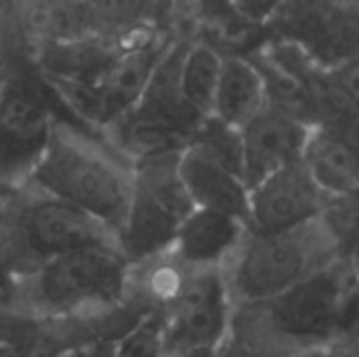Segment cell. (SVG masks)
I'll return each instance as SVG.
<instances>
[{
    "instance_id": "6da1fadb",
    "label": "cell",
    "mask_w": 359,
    "mask_h": 357,
    "mask_svg": "<svg viewBox=\"0 0 359 357\" xmlns=\"http://www.w3.org/2000/svg\"><path fill=\"white\" fill-rule=\"evenodd\" d=\"M17 183L82 208L116 234L133 198L135 175L133 162L116 147H105L55 120L44 145Z\"/></svg>"
},
{
    "instance_id": "7a4b0ae2",
    "label": "cell",
    "mask_w": 359,
    "mask_h": 357,
    "mask_svg": "<svg viewBox=\"0 0 359 357\" xmlns=\"http://www.w3.org/2000/svg\"><path fill=\"white\" fill-rule=\"evenodd\" d=\"M130 263L111 246L57 255L13 278L6 301L42 320L88 316L126 301Z\"/></svg>"
},
{
    "instance_id": "3957f363",
    "label": "cell",
    "mask_w": 359,
    "mask_h": 357,
    "mask_svg": "<svg viewBox=\"0 0 359 357\" xmlns=\"http://www.w3.org/2000/svg\"><path fill=\"white\" fill-rule=\"evenodd\" d=\"M0 236L13 278L63 252L93 246L116 248V234L107 225L25 183L0 196Z\"/></svg>"
},
{
    "instance_id": "277c9868",
    "label": "cell",
    "mask_w": 359,
    "mask_h": 357,
    "mask_svg": "<svg viewBox=\"0 0 359 357\" xmlns=\"http://www.w3.org/2000/svg\"><path fill=\"white\" fill-rule=\"evenodd\" d=\"M339 257V246L320 217L276 234L248 227L221 271L233 305H261Z\"/></svg>"
},
{
    "instance_id": "5b68a950",
    "label": "cell",
    "mask_w": 359,
    "mask_h": 357,
    "mask_svg": "<svg viewBox=\"0 0 359 357\" xmlns=\"http://www.w3.org/2000/svg\"><path fill=\"white\" fill-rule=\"evenodd\" d=\"M181 151L133 162V198L116 231V248L130 265L168 252L181 221L194 208L179 177Z\"/></svg>"
},
{
    "instance_id": "8992f818",
    "label": "cell",
    "mask_w": 359,
    "mask_h": 357,
    "mask_svg": "<svg viewBox=\"0 0 359 357\" xmlns=\"http://www.w3.org/2000/svg\"><path fill=\"white\" fill-rule=\"evenodd\" d=\"M358 284L347 261L339 257L257 307L263 311L265 322L286 339H326L345 326L349 301Z\"/></svg>"
},
{
    "instance_id": "52a82bcc",
    "label": "cell",
    "mask_w": 359,
    "mask_h": 357,
    "mask_svg": "<svg viewBox=\"0 0 359 357\" xmlns=\"http://www.w3.org/2000/svg\"><path fill=\"white\" fill-rule=\"evenodd\" d=\"M231 307L221 269H189L181 292L166 309L164 357L219 347L227 339Z\"/></svg>"
},
{
    "instance_id": "ba28073f",
    "label": "cell",
    "mask_w": 359,
    "mask_h": 357,
    "mask_svg": "<svg viewBox=\"0 0 359 357\" xmlns=\"http://www.w3.org/2000/svg\"><path fill=\"white\" fill-rule=\"evenodd\" d=\"M330 198L299 160L250 187L248 227L263 234L288 231L320 219Z\"/></svg>"
},
{
    "instance_id": "9c48e42d",
    "label": "cell",
    "mask_w": 359,
    "mask_h": 357,
    "mask_svg": "<svg viewBox=\"0 0 359 357\" xmlns=\"http://www.w3.org/2000/svg\"><path fill=\"white\" fill-rule=\"evenodd\" d=\"M166 46L168 42L158 36H143L126 42L107 72L93 86L84 120L107 128L128 114L141 99Z\"/></svg>"
},
{
    "instance_id": "30bf717a",
    "label": "cell",
    "mask_w": 359,
    "mask_h": 357,
    "mask_svg": "<svg viewBox=\"0 0 359 357\" xmlns=\"http://www.w3.org/2000/svg\"><path fill=\"white\" fill-rule=\"evenodd\" d=\"M309 133V122L267 101V105L240 128L242 173L248 187L278 168L299 162Z\"/></svg>"
},
{
    "instance_id": "8fae6325",
    "label": "cell",
    "mask_w": 359,
    "mask_h": 357,
    "mask_svg": "<svg viewBox=\"0 0 359 357\" xmlns=\"http://www.w3.org/2000/svg\"><path fill=\"white\" fill-rule=\"evenodd\" d=\"M248 231V223L227 213L194 206L181 221L170 255L187 269H221Z\"/></svg>"
},
{
    "instance_id": "7c38bea8",
    "label": "cell",
    "mask_w": 359,
    "mask_h": 357,
    "mask_svg": "<svg viewBox=\"0 0 359 357\" xmlns=\"http://www.w3.org/2000/svg\"><path fill=\"white\" fill-rule=\"evenodd\" d=\"M179 177L194 206L227 213L248 223L250 187L242 175L187 143L179 156Z\"/></svg>"
},
{
    "instance_id": "4fadbf2b",
    "label": "cell",
    "mask_w": 359,
    "mask_h": 357,
    "mask_svg": "<svg viewBox=\"0 0 359 357\" xmlns=\"http://www.w3.org/2000/svg\"><path fill=\"white\" fill-rule=\"evenodd\" d=\"M301 162L328 198L359 189V154L351 137L334 126L313 124Z\"/></svg>"
},
{
    "instance_id": "5bb4252c",
    "label": "cell",
    "mask_w": 359,
    "mask_h": 357,
    "mask_svg": "<svg viewBox=\"0 0 359 357\" xmlns=\"http://www.w3.org/2000/svg\"><path fill=\"white\" fill-rule=\"evenodd\" d=\"M267 101V84L259 65L248 55H223L210 116L233 128H242Z\"/></svg>"
},
{
    "instance_id": "9a60e30c",
    "label": "cell",
    "mask_w": 359,
    "mask_h": 357,
    "mask_svg": "<svg viewBox=\"0 0 359 357\" xmlns=\"http://www.w3.org/2000/svg\"><path fill=\"white\" fill-rule=\"evenodd\" d=\"M221 65H223V53H219L212 44L204 40L187 42L181 59L179 82L185 101L202 118L210 116L212 112Z\"/></svg>"
},
{
    "instance_id": "2e32d148",
    "label": "cell",
    "mask_w": 359,
    "mask_h": 357,
    "mask_svg": "<svg viewBox=\"0 0 359 357\" xmlns=\"http://www.w3.org/2000/svg\"><path fill=\"white\" fill-rule=\"evenodd\" d=\"M166 314L147 311L114 341V357H164Z\"/></svg>"
},
{
    "instance_id": "e0dca14e",
    "label": "cell",
    "mask_w": 359,
    "mask_h": 357,
    "mask_svg": "<svg viewBox=\"0 0 359 357\" xmlns=\"http://www.w3.org/2000/svg\"><path fill=\"white\" fill-rule=\"evenodd\" d=\"M23 48V21L15 0H0V80L13 78Z\"/></svg>"
},
{
    "instance_id": "ac0fdd59",
    "label": "cell",
    "mask_w": 359,
    "mask_h": 357,
    "mask_svg": "<svg viewBox=\"0 0 359 357\" xmlns=\"http://www.w3.org/2000/svg\"><path fill=\"white\" fill-rule=\"evenodd\" d=\"M78 2L84 4L86 13H93L107 21L135 19L149 6V0H78Z\"/></svg>"
},
{
    "instance_id": "d6986e66",
    "label": "cell",
    "mask_w": 359,
    "mask_h": 357,
    "mask_svg": "<svg viewBox=\"0 0 359 357\" xmlns=\"http://www.w3.org/2000/svg\"><path fill=\"white\" fill-rule=\"evenodd\" d=\"M282 4L284 0H231V11L242 23L265 27Z\"/></svg>"
},
{
    "instance_id": "ffe728a7",
    "label": "cell",
    "mask_w": 359,
    "mask_h": 357,
    "mask_svg": "<svg viewBox=\"0 0 359 357\" xmlns=\"http://www.w3.org/2000/svg\"><path fill=\"white\" fill-rule=\"evenodd\" d=\"M114 341L116 339H103V341H95L88 345H82L63 357H114Z\"/></svg>"
},
{
    "instance_id": "44dd1931",
    "label": "cell",
    "mask_w": 359,
    "mask_h": 357,
    "mask_svg": "<svg viewBox=\"0 0 359 357\" xmlns=\"http://www.w3.org/2000/svg\"><path fill=\"white\" fill-rule=\"evenodd\" d=\"M341 257L347 261V265L351 267V271L355 274V278L359 280V227H358V231L351 236V240L345 244V248H343Z\"/></svg>"
},
{
    "instance_id": "7402d4cb",
    "label": "cell",
    "mask_w": 359,
    "mask_h": 357,
    "mask_svg": "<svg viewBox=\"0 0 359 357\" xmlns=\"http://www.w3.org/2000/svg\"><path fill=\"white\" fill-rule=\"evenodd\" d=\"M11 284H13V274H11L6 250H4V242H2V236H0V299L8 295Z\"/></svg>"
},
{
    "instance_id": "603a6c76",
    "label": "cell",
    "mask_w": 359,
    "mask_h": 357,
    "mask_svg": "<svg viewBox=\"0 0 359 357\" xmlns=\"http://www.w3.org/2000/svg\"><path fill=\"white\" fill-rule=\"evenodd\" d=\"M349 324H353V326L359 328V284L353 290V297H351L349 309H347V318H345V326H349Z\"/></svg>"
},
{
    "instance_id": "cb8c5ba5",
    "label": "cell",
    "mask_w": 359,
    "mask_h": 357,
    "mask_svg": "<svg viewBox=\"0 0 359 357\" xmlns=\"http://www.w3.org/2000/svg\"><path fill=\"white\" fill-rule=\"evenodd\" d=\"M166 357H219V347H202V349H191V351H183V353Z\"/></svg>"
},
{
    "instance_id": "d4e9b609",
    "label": "cell",
    "mask_w": 359,
    "mask_h": 357,
    "mask_svg": "<svg viewBox=\"0 0 359 357\" xmlns=\"http://www.w3.org/2000/svg\"><path fill=\"white\" fill-rule=\"evenodd\" d=\"M11 78L6 80H0V109H2V103H4V93H6V84H8Z\"/></svg>"
},
{
    "instance_id": "484cf974",
    "label": "cell",
    "mask_w": 359,
    "mask_h": 357,
    "mask_svg": "<svg viewBox=\"0 0 359 357\" xmlns=\"http://www.w3.org/2000/svg\"><path fill=\"white\" fill-rule=\"evenodd\" d=\"M347 135H349V137H351V141L355 143V147H358V154H359V128H353V130H349Z\"/></svg>"
},
{
    "instance_id": "4316f807",
    "label": "cell",
    "mask_w": 359,
    "mask_h": 357,
    "mask_svg": "<svg viewBox=\"0 0 359 357\" xmlns=\"http://www.w3.org/2000/svg\"><path fill=\"white\" fill-rule=\"evenodd\" d=\"M351 2H353V6L359 11V0H351Z\"/></svg>"
}]
</instances>
